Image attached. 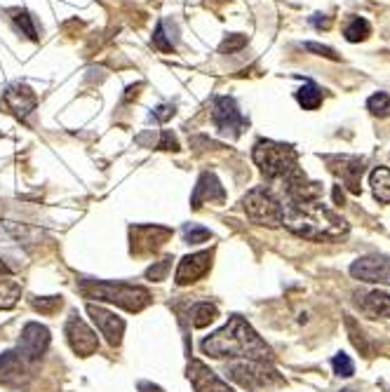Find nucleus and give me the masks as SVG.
Here are the masks:
<instances>
[{
    "label": "nucleus",
    "instance_id": "9b49d317",
    "mask_svg": "<svg viewBox=\"0 0 390 392\" xmlns=\"http://www.w3.org/2000/svg\"><path fill=\"white\" fill-rule=\"evenodd\" d=\"M212 117H214L216 127H219L224 134H231V136H238L240 132H243L245 124H247L245 117L240 115V111H238V106H235V101H233V99H228V97L214 99Z\"/></svg>",
    "mask_w": 390,
    "mask_h": 392
},
{
    "label": "nucleus",
    "instance_id": "2f4dec72",
    "mask_svg": "<svg viewBox=\"0 0 390 392\" xmlns=\"http://www.w3.org/2000/svg\"><path fill=\"white\" fill-rule=\"evenodd\" d=\"M306 49H311V52H320V54H325V57H330V59H339L336 54H334V49H330V47H322V45H315V42H308Z\"/></svg>",
    "mask_w": 390,
    "mask_h": 392
},
{
    "label": "nucleus",
    "instance_id": "f3484780",
    "mask_svg": "<svg viewBox=\"0 0 390 392\" xmlns=\"http://www.w3.org/2000/svg\"><path fill=\"white\" fill-rule=\"evenodd\" d=\"M362 310L367 313L369 317H374V320H390V294H383V291H371L362 298Z\"/></svg>",
    "mask_w": 390,
    "mask_h": 392
},
{
    "label": "nucleus",
    "instance_id": "393cba45",
    "mask_svg": "<svg viewBox=\"0 0 390 392\" xmlns=\"http://www.w3.org/2000/svg\"><path fill=\"white\" fill-rule=\"evenodd\" d=\"M367 108L371 111L374 115H381L386 117L390 113V97L386 95V92H376L374 97H369L367 101Z\"/></svg>",
    "mask_w": 390,
    "mask_h": 392
},
{
    "label": "nucleus",
    "instance_id": "412c9836",
    "mask_svg": "<svg viewBox=\"0 0 390 392\" xmlns=\"http://www.w3.org/2000/svg\"><path fill=\"white\" fill-rule=\"evenodd\" d=\"M19 294H22L19 282H15V279H0V310H8L15 306Z\"/></svg>",
    "mask_w": 390,
    "mask_h": 392
},
{
    "label": "nucleus",
    "instance_id": "aec40b11",
    "mask_svg": "<svg viewBox=\"0 0 390 392\" xmlns=\"http://www.w3.org/2000/svg\"><path fill=\"white\" fill-rule=\"evenodd\" d=\"M296 99H299V104L306 111H315L322 104V90L315 83H306L296 92Z\"/></svg>",
    "mask_w": 390,
    "mask_h": 392
},
{
    "label": "nucleus",
    "instance_id": "7ed1b4c3",
    "mask_svg": "<svg viewBox=\"0 0 390 392\" xmlns=\"http://www.w3.org/2000/svg\"><path fill=\"white\" fill-rule=\"evenodd\" d=\"M80 291L85 298H97V301L115 303V306L129 310V313H141L151 303V291L144 287H134L125 282H97V279H83Z\"/></svg>",
    "mask_w": 390,
    "mask_h": 392
},
{
    "label": "nucleus",
    "instance_id": "dca6fc26",
    "mask_svg": "<svg viewBox=\"0 0 390 392\" xmlns=\"http://www.w3.org/2000/svg\"><path fill=\"white\" fill-rule=\"evenodd\" d=\"M226 193L221 188V183L216 181L214 174L205 172L200 177V181L195 186V193H193V209H200L202 202H224Z\"/></svg>",
    "mask_w": 390,
    "mask_h": 392
},
{
    "label": "nucleus",
    "instance_id": "473e14b6",
    "mask_svg": "<svg viewBox=\"0 0 390 392\" xmlns=\"http://www.w3.org/2000/svg\"><path fill=\"white\" fill-rule=\"evenodd\" d=\"M172 113H174V108H172V106H160V108L156 111V117H160V120H167Z\"/></svg>",
    "mask_w": 390,
    "mask_h": 392
},
{
    "label": "nucleus",
    "instance_id": "5701e85b",
    "mask_svg": "<svg viewBox=\"0 0 390 392\" xmlns=\"http://www.w3.org/2000/svg\"><path fill=\"white\" fill-rule=\"evenodd\" d=\"M369 24L360 19V17H355V19H350V24L346 26V38H348L350 42H360L369 35Z\"/></svg>",
    "mask_w": 390,
    "mask_h": 392
},
{
    "label": "nucleus",
    "instance_id": "f257e3e1",
    "mask_svg": "<svg viewBox=\"0 0 390 392\" xmlns=\"http://www.w3.org/2000/svg\"><path fill=\"white\" fill-rule=\"evenodd\" d=\"M200 350L209 357H245L254 362H270L273 350L261 341L250 322L240 315H233L226 327L207 336L200 343Z\"/></svg>",
    "mask_w": 390,
    "mask_h": 392
},
{
    "label": "nucleus",
    "instance_id": "423d86ee",
    "mask_svg": "<svg viewBox=\"0 0 390 392\" xmlns=\"http://www.w3.org/2000/svg\"><path fill=\"white\" fill-rule=\"evenodd\" d=\"M245 211L252 221L261 223V226L275 228L282 223V202L263 186L252 188L245 195Z\"/></svg>",
    "mask_w": 390,
    "mask_h": 392
},
{
    "label": "nucleus",
    "instance_id": "2eb2a0df",
    "mask_svg": "<svg viewBox=\"0 0 390 392\" xmlns=\"http://www.w3.org/2000/svg\"><path fill=\"white\" fill-rule=\"evenodd\" d=\"M327 163L332 165V172L341 177V181L346 183V188L350 193H360V181H362V172L364 163L360 158H327Z\"/></svg>",
    "mask_w": 390,
    "mask_h": 392
},
{
    "label": "nucleus",
    "instance_id": "ddd939ff",
    "mask_svg": "<svg viewBox=\"0 0 390 392\" xmlns=\"http://www.w3.org/2000/svg\"><path fill=\"white\" fill-rule=\"evenodd\" d=\"M209 266H212V252H197L190 254V256H184L177 268L174 282L179 287H188V284L197 282V279L205 275Z\"/></svg>",
    "mask_w": 390,
    "mask_h": 392
},
{
    "label": "nucleus",
    "instance_id": "f704fd0d",
    "mask_svg": "<svg viewBox=\"0 0 390 392\" xmlns=\"http://www.w3.org/2000/svg\"><path fill=\"white\" fill-rule=\"evenodd\" d=\"M10 275H12V270L3 263V261H0V279H3V277H10Z\"/></svg>",
    "mask_w": 390,
    "mask_h": 392
},
{
    "label": "nucleus",
    "instance_id": "f8f14e48",
    "mask_svg": "<svg viewBox=\"0 0 390 392\" xmlns=\"http://www.w3.org/2000/svg\"><path fill=\"white\" fill-rule=\"evenodd\" d=\"M88 313L92 317V322L99 327V332L106 336V341L111 345H120L122 334H125V320L117 317L115 313H111L106 308H99L95 303H88Z\"/></svg>",
    "mask_w": 390,
    "mask_h": 392
},
{
    "label": "nucleus",
    "instance_id": "c9c22d12",
    "mask_svg": "<svg viewBox=\"0 0 390 392\" xmlns=\"http://www.w3.org/2000/svg\"><path fill=\"white\" fill-rule=\"evenodd\" d=\"M341 392H352V390H341Z\"/></svg>",
    "mask_w": 390,
    "mask_h": 392
},
{
    "label": "nucleus",
    "instance_id": "4be33fe9",
    "mask_svg": "<svg viewBox=\"0 0 390 392\" xmlns=\"http://www.w3.org/2000/svg\"><path fill=\"white\" fill-rule=\"evenodd\" d=\"M216 315H219V310L207 301L197 303V306L193 308V313H190V317H193V327H197V329H202V327H207L209 322H214Z\"/></svg>",
    "mask_w": 390,
    "mask_h": 392
},
{
    "label": "nucleus",
    "instance_id": "72a5a7b5",
    "mask_svg": "<svg viewBox=\"0 0 390 392\" xmlns=\"http://www.w3.org/2000/svg\"><path fill=\"white\" fill-rule=\"evenodd\" d=\"M139 392H163V388H158V385L153 383H139Z\"/></svg>",
    "mask_w": 390,
    "mask_h": 392
},
{
    "label": "nucleus",
    "instance_id": "6e6552de",
    "mask_svg": "<svg viewBox=\"0 0 390 392\" xmlns=\"http://www.w3.org/2000/svg\"><path fill=\"white\" fill-rule=\"evenodd\" d=\"M64 334H66V338H69V345L73 348V352L80 354V357H90V354L97 352V348H99L97 334L92 332L76 313H73L69 317V322H66Z\"/></svg>",
    "mask_w": 390,
    "mask_h": 392
},
{
    "label": "nucleus",
    "instance_id": "39448f33",
    "mask_svg": "<svg viewBox=\"0 0 390 392\" xmlns=\"http://www.w3.org/2000/svg\"><path fill=\"white\" fill-rule=\"evenodd\" d=\"M254 163L261 167L266 179H280L296 167V151L275 141H259L254 146Z\"/></svg>",
    "mask_w": 390,
    "mask_h": 392
},
{
    "label": "nucleus",
    "instance_id": "7c9ffc66",
    "mask_svg": "<svg viewBox=\"0 0 390 392\" xmlns=\"http://www.w3.org/2000/svg\"><path fill=\"white\" fill-rule=\"evenodd\" d=\"M160 148H165V151H177L179 144H177V139L170 132H165L163 134V141H160Z\"/></svg>",
    "mask_w": 390,
    "mask_h": 392
},
{
    "label": "nucleus",
    "instance_id": "9d476101",
    "mask_svg": "<svg viewBox=\"0 0 390 392\" xmlns=\"http://www.w3.org/2000/svg\"><path fill=\"white\" fill-rule=\"evenodd\" d=\"M350 275L362 282L390 284V259L388 256H364L350 266Z\"/></svg>",
    "mask_w": 390,
    "mask_h": 392
},
{
    "label": "nucleus",
    "instance_id": "cd10ccee",
    "mask_svg": "<svg viewBox=\"0 0 390 392\" xmlns=\"http://www.w3.org/2000/svg\"><path fill=\"white\" fill-rule=\"evenodd\" d=\"M170 268H172V259H163V261H158L156 266H151V268L146 270V277L153 279V282H163Z\"/></svg>",
    "mask_w": 390,
    "mask_h": 392
},
{
    "label": "nucleus",
    "instance_id": "0eeeda50",
    "mask_svg": "<svg viewBox=\"0 0 390 392\" xmlns=\"http://www.w3.org/2000/svg\"><path fill=\"white\" fill-rule=\"evenodd\" d=\"M170 238H172V230L165 226H132L129 228L132 254H137V256L156 254Z\"/></svg>",
    "mask_w": 390,
    "mask_h": 392
},
{
    "label": "nucleus",
    "instance_id": "f03ea898",
    "mask_svg": "<svg viewBox=\"0 0 390 392\" xmlns=\"http://www.w3.org/2000/svg\"><path fill=\"white\" fill-rule=\"evenodd\" d=\"M282 223L292 233L308 240H339L348 233V223L341 216L315 202H292L282 204Z\"/></svg>",
    "mask_w": 390,
    "mask_h": 392
},
{
    "label": "nucleus",
    "instance_id": "6ab92c4d",
    "mask_svg": "<svg viewBox=\"0 0 390 392\" xmlns=\"http://www.w3.org/2000/svg\"><path fill=\"white\" fill-rule=\"evenodd\" d=\"M371 188H374V197L381 204H390V170L388 167H376L371 172Z\"/></svg>",
    "mask_w": 390,
    "mask_h": 392
},
{
    "label": "nucleus",
    "instance_id": "bb28decb",
    "mask_svg": "<svg viewBox=\"0 0 390 392\" xmlns=\"http://www.w3.org/2000/svg\"><path fill=\"white\" fill-rule=\"evenodd\" d=\"M332 364H334V371H336L339 376H343V378H348V376L355 373V366H352L350 357L346 352H339L336 357L332 359Z\"/></svg>",
    "mask_w": 390,
    "mask_h": 392
},
{
    "label": "nucleus",
    "instance_id": "a211bd4d",
    "mask_svg": "<svg viewBox=\"0 0 390 392\" xmlns=\"http://www.w3.org/2000/svg\"><path fill=\"white\" fill-rule=\"evenodd\" d=\"M24 369V359L19 352H0V383L17 378Z\"/></svg>",
    "mask_w": 390,
    "mask_h": 392
},
{
    "label": "nucleus",
    "instance_id": "c756f323",
    "mask_svg": "<svg viewBox=\"0 0 390 392\" xmlns=\"http://www.w3.org/2000/svg\"><path fill=\"white\" fill-rule=\"evenodd\" d=\"M15 97H19V90H10L8 92V101H15ZM12 108L17 111L19 115H26L31 108H33V104H24V101H17V104H10Z\"/></svg>",
    "mask_w": 390,
    "mask_h": 392
},
{
    "label": "nucleus",
    "instance_id": "4468645a",
    "mask_svg": "<svg viewBox=\"0 0 390 392\" xmlns=\"http://www.w3.org/2000/svg\"><path fill=\"white\" fill-rule=\"evenodd\" d=\"M186 376H188V381L193 383L195 392H235L233 388H228V385L221 381L209 366L197 362V359H190L188 369H186Z\"/></svg>",
    "mask_w": 390,
    "mask_h": 392
},
{
    "label": "nucleus",
    "instance_id": "c85d7f7f",
    "mask_svg": "<svg viewBox=\"0 0 390 392\" xmlns=\"http://www.w3.org/2000/svg\"><path fill=\"white\" fill-rule=\"evenodd\" d=\"M15 22H17V26L29 35V38H35V26H33V22H31V17L26 15V12H17Z\"/></svg>",
    "mask_w": 390,
    "mask_h": 392
},
{
    "label": "nucleus",
    "instance_id": "a878e982",
    "mask_svg": "<svg viewBox=\"0 0 390 392\" xmlns=\"http://www.w3.org/2000/svg\"><path fill=\"white\" fill-rule=\"evenodd\" d=\"M209 238H212V233L202 226H193V223H190V226L184 228V240L188 242V245H200V242H207Z\"/></svg>",
    "mask_w": 390,
    "mask_h": 392
},
{
    "label": "nucleus",
    "instance_id": "20e7f679",
    "mask_svg": "<svg viewBox=\"0 0 390 392\" xmlns=\"http://www.w3.org/2000/svg\"><path fill=\"white\" fill-rule=\"evenodd\" d=\"M226 373L231 381H235L238 385H243L245 390H252V392H268V390H273L275 385L282 383V376L275 369L266 366V362H254V359L228 364Z\"/></svg>",
    "mask_w": 390,
    "mask_h": 392
},
{
    "label": "nucleus",
    "instance_id": "1a4fd4ad",
    "mask_svg": "<svg viewBox=\"0 0 390 392\" xmlns=\"http://www.w3.org/2000/svg\"><path fill=\"white\" fill-rule=\"evenodd\" d=\"M49 345V332L38 322L24 327L19 338V354L24 362H38Z\"/></svg>",
    "mask_w": 390,
    "mask_h": 392
},
{
    "label": "nucleus",
    "instance_id": "b1692460",
    "mask_svg": "<svg viewBox=\"0 0 390 392\" xmlns=\"http://www.w3.org/2000/svg\"><path fill=\"white\" fill-rule=\"evenodd\" d=\"M31 306L42 315H54V313H59V308L64 306V301H61V296H45V298H33Z\"/></svg>",
    "mask_w": 390,
    "mask_h": 392
}]
</instances>
